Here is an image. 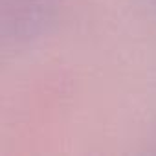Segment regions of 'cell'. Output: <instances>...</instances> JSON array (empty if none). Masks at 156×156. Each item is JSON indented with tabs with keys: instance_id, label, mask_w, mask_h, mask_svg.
Segmentation results:
<instances>
[]
</instances>
